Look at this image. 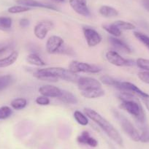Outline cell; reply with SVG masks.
I'll use <instances>...</instances> for the list:
<instances>
[{"mask_svg": "<svg viewBox=\"0 0 149 149\" xmlns=\"http://www.w3.org/2000/svg\"><path fill=\"white\" fill-rule=\"evenodd\" d=\"M134 95L127 93H121L119 99L121 100L119 107L132 116L139 124V126L145 125L146 121V113L140 102L135 100Z\"/></svg>", "mask_w": 149, "mask_h": 149, "instance_id": "obj_1", "label": "cell"}, {"mask_svg": "<svg viewBox=\"0 0 149 149\" xmlns=\"http://www.w3.org/2000/svg\"><path fill=\"white\" fill-rule=\"evenodd\" d=\"M53 1H55L57 2H65L67 0H53Z\"/></svg>", "mask_w": 149, "mask_h": 149, "instance_id": "obj_37", "label": "cell"}, {"mask_svg": "<svg viewBox=\"0 0 149 149\" xmlns=\"http://www.w3.org/2000/svg\"><path fill=\"white\" fill-rule=\"evenodd\" d=\"M105 58L110 64L116 67H124V66L134 65V61L127 59L121 56L117 51H109L106 53Z\"/></svg>", "mask_w": 149, "mask_h": 149, "instance_id": "obj_6", "label": "cell"}, {"mask_svg": "<svg viewBox=\"0 0 149 149\" xmlns=\"http://www.w3.org/2000/svg\"><path fill=\"white\" fill-rule=\"evenodd\" d=\"M13 82V77L10 74H5L0 76V91L8 88Z\"/></svg>", "mask_w": 149, "mask_h": 149, "instance_id": "obj_25", "label": "cell"}, {"mask_svg": "<svg viewBox=\"0 0 149 149\" xmlns=\"http://www.w3.org/2000/svg\"><path fill=\"white\" fill-rule=\"evenodd\" d=\"M12 18L8 16H0V30L8 31L12 27Z\"/></svg>", "mask_w": 149, "mask_h": 149, "instance_id": "obj_26", "label": "cell"}, {"mask_svg": "<svg viewBox=\"0 0 149 149\" xmlns=\"http://www.w3.org/2000/svg\"><path fill=\"white\" fill-rule=\"evenodd\" d=\"M41 70L49 74L51 76L55 77L58 79L70 81V82L77 83L79 78L78 74L71 72L69 69H65L63 67H48V68H44Z\"/></svg>", "mask_w": 149, "mask_h": 149, "instance_id": "obj_3", "label": "cell"}, {"mask_svg": "<svg viewBox=\"0 0 149 149\" xmlns=\"http://www.w3.org/2000/svg\"><path fill=\"white\" fill-rule=\"evenodd\" d=\"M100 82H101L102 84H104V85L110 86L114 87V88L120 90L121 92L124 91L122 82L117 81V80L114 79V78L109 76V75H107V74L103 75V76H102L101 78H100Z\"/></svg>", "mask_w": 149, "mask_h": 149, "instance_id": "obj_17", "label": "cell"}, {"mask_svg": "<svg viewBox=\"0 0 149 149\" xmlns=\"http://www.w3.org/2000/svg\"><path fill=\"white\" fill-rule=\"evenodd\" d=\"M120 30H134L135 29L136 26L130 22H127L125 21H121V20H118V21H115L113 23Z\"/></svg>", "mask_w": 149, "mask_h": 149, "instance_id": "obj_27", "label": "cell"}, {"mask_svg": "<svg viewBox=\"0 0 149 149\" xmlns=\"http://www.w3.org/2000/svg\"><path fill=\"white\" fill-rule=\"evenodd\" d=\"M16 2L20 5L29 7V8H40L45 9L52 10L57 11V8L55 6L49 4H44L37 0H16Z\"/></svg>", "mask_w": 149, "mask_h": 149, "instance_id": "obj_12", "label": "cell"}, {"mask_svg": "<svg viewBox=\"0 0 149 149\" xmlns=\"http://www.w3.org/2000/svg\"><path fill=\"white\" fill-rule=\"evenodd\" d=\"M13 114V110L8 106L0 107V120H5L10 117Z\"/></svg>", "mask_w": 149, "mask_h": 149, "instance_id": "obj_31", "label": "cell"}, {"mask_svg": "<svg viewBox=\"0 0 149 149\" xmlns=\"http://www.w3.org/2000/svg\"><path fill=\"white\" fill-rule=\"evenodd\" d=\"M115 116L116 117L117 119L119 121L120 124L121 126L123 131L134 142H139L140 141V133L137 130V129L133 125L132 123L126 118L124 116L121 115V113L116 112Z\"/></svg>", "mask_w": 149, "mask_h": 149, "instance_id": "obj_4", "label": "cell"}, {"mask_svg": "<svg viewBox=\"0 0 149 149\" xmlns=\"http://www.w3.org/2000/svg\"><path fill=\"white\" fill-rule=\"evenodd\" d=\"M74 120L81 126H87L88 124V118L85 113H83L82 112L79 110H76L74 113Z\"/></svg>", "mask_w": 149, "mask_h": 149, "instance_id": "obj_23", "label": "cell"}, {"mask_svg": "<svg viewBox=\"0 0 149 149\" xmlns=\"http://www.w3.org/2000/svg\"><path fill=\"white\" fill-rule=\"evenodd\" d=\"M31 8H29V7L24 6V5H15V6H12L10 8H8V13L12 14H17V13H21L28 12V11L31 10Z\"/></svg>", "mask_w": 149, "mask_h": 149, "instance_id": "obj_29", "label": "cell"}, {"mask_svg": "<svg viewBox=\"0 0 149 149\" xmlns=\"http://www.w3.org/2000/svg\"><path fill=\"white\" fill-rule=\"evenodd\" d=\"M84 113L88 116V118L94 121L112 140H113L118 146H123L122 137L118 130L113 127V125L110 123V121H107L102 116L91 108L88 107L84 108Z\"/></svg>", "mask_w": 149, "mask_h": 149, "instance_id": "obj_2", "label": "cell"}, {"mask_svg": "<svg viewBox=\"0 0 149 149\" xmlns=\"http://www.w3.org/2000/svg\"><path fill=\"white\" fill-rule=\"evenodd\" d=\"M140 129L141 130L140 137V141L143 143H149V127L147 124L140 126Z\"/></svg>", "mask_w": 149, "mask_h": 149, "instance_id": "obj_28", "label": "cell"}, {"mask_svg": "<svg viewBox=\"0 0 149 149\" xmlns=\"http://www.w3.org/2000/svg\"><path fill=\"white\" fill-rule=\"evenodd\" d=\"M77 84L78 89L81 91L102 87V83L100 81L90 77H81L78 78Z\"/></svg>", "mask_w": 149, "mask_h": 149, "instance_id": "obj_7", "label": "cell"}, {"mask_svg": "<svg viewBox=\"0 0 149 149\" xmlns=\"http://www.w3.org/2000/svg\"><path fill=\"white\" fill-rule=\"evenodd\" d=\"M69 3L74 12L84 17H89L91 15L89 9L86 3H83L78 0H69Z\"/></svg>", "mask_w": 149, "mask_h": 149, "instance_id": "obj_11", "label": "cell"}, {"mask_svg": "<svg viewBox=\"0 0 149 149\" xmlns=\"http://www.w3.org/2000/svg\"><path fill=\"white\" fill-rule=\"evenodd\" d=\"M39 92L41 95L45 96L47 97L58 98L61 93V89L54 86L45 85L39 88Z\"/></svg>", "mask_w": 149, "mask_h": 149, "instance_id": "obj_13", "label": "cell"}, {"mask_svg": "<svg viewBox=\"0 0 149 149\" xmlns=\"http://www.w3.org/2000/svg\"><path fill=\"white\" fill-rule=\"evenodd\" d=\"M136 65L144 71H149V59L139 58L136 61Z\"/></svg>", "mask_w": 149, "mask_h": 149, "instance_id": "obj_32", "label": "cell"}, {"mask_svg": "<svg viewBox=\"0 0 149 149\" xmlns=\"http://www.w3.org/2000/svg\"><path fill=\"white\" fill-rule=\"evenodd\" d=\"M36 103L37 104H39V105H42V106H45V105H48L50 104V99L49 97H47L45 96H40V97H37L35 100Z\"/></svg>", "mask_w": 149, "mask_h": 149, "instance_id": "obj_33", "label": "cell"}, {"mask_svg": "<svg viewBox=\"0 0 149 149\" xmlns=\"http://www.w3.org/2000/svg\"><path fill=\"white\" fill-rule=\"evenodd\" d=\"M57 99H58L62 102L70 104H78V99L72 93L65 91V90H61V94Z\"/></svg>", "mask_w": 149, "mask_h": 149, "instance_id": "obj_18", "label": "cell"}, {"mask_svg": "<svg viewBox=\"0 0 149 149\" xmlns=\"http://www.w3.org/2000/svg\"><path fill=\"white\" fill-rule=\"evenodd\" d=\"M26 61L29 64L37 66V67H43L46 65V63L37 54H30L29 55L27 56Z\"/></svg>", "mask_w": 149, "mask_h": 149, "instance_id": "obj_21", "label": "cell"}, {"mask_svg": "<svg viewBox=\"0 0 149 149\" xmlns=\"http://www.w3.org/2000/svg\"><path fill=\"white\" fill-rule=\"evenodd\" d=\"M109 42H110V45L113 47L115 49L120 51V52L125 53V54H130L132 52V50L130 48V47L125 42L122 41L121 40L118 39L117 37H109Z\"/></svg>", "mask_w": 149, "mask_h": 149, "instance_id": "obj_14", "label": "cell"}, {"mask_svg": "<svg viewBox=\"0 0 149 149\" xmlns=\"http://www.w3.org/2000/svg\"><path fill=\"white\" fill-rule=\"evenodd\" d=\"M134 36L140 42H141L149 50V37L144 33L140 32V31H134Z\"/></svg>", "mask_w": 149, "mask_h": 149, "instance_id": "obj_30", "label": "cell"}, {"mask_svg": "<svg viewBox=\"0 0 149 149\" xmlns=\"http://www.w3.org/2000/svg\"><path fill=\"white\" fill-rule=\"evenodd\" d=\"M99 13L104 18H113L118 15V11L113 7L108 5H102L100 7Z\"/></svg>", "mask_w": 149, "mask_h": 149, "instance_id": "obj_20", "label": "cell"}, {"mask_svg": "<svg viewBox=\"0 0 149 149\" xmlns=\"http://www.w3.org/2000/svg\"><path fill=\"white\" fill-rule=\"evenodd\" d=\"M11 107L16 110H21L25 108L27 105V100L25 98H16L14 99L10 104Z\"/></svg>", "mask_w": 149, "mask_h": 149, "instance_id": "obj_24", "label": "cell"}, {"mask_svg": "<svg viewBox=\"0 0 149 149\" xmlns=\"http://www.w3.org/2000/svg\"><path fill=\"white\" fill-rule=\"evenodd\" d=\"M79 2H83V3H86V0H78Z\"/></svg>", "mask_w": 149, "mask_h": 149, "instance_id": "obj_39", "label": "cell"}, {"mask_svg": "<svg viewBox=\"0 0 149 149\" xmlns=\"http://www.w3.org/2000/svg\"><path fill=\"white\" fill-rule=\"evenodd\" d=\"M102 28L113 37H118L121 35V30H120L113 23L109 25H103Z\"/></svg>", "mask_w": 149, "mask_h": 149, "instance_id": "obj_22", "label": "cell"}, {"mask_svg": "<svg viewBox=\"0 0 149 149\" xmlns=\"http://www.w3.org/2000/svg\"><path fill=\"white\" fill-rule=\"evenodd\" d=\"M18 52L16 51H13L11 52L8 56L3 58H0V68L9 67L17 61L18 58Z\"/></svg>", "mask_w": 149, "mask_h": 149, "instance_id": "obj_19", "label": "cell"}, {"mask_svg": "<svg viewBox=\"0 0 149 149\" xmlns=\"http://www.w3.org/2000/svg\"><path fill=\"white\" fill-rule=\"evenodd\" d=\"M69 70L75 74L80 72L95 74V73L100 72L102 69L94 64H90L88 63L81 62L78 61H72L70 62L69 65Z\"/></svg>", "mask_w": 149, "mask_h": 149, "instance_id": "obj_5", "label": "cell"}, {"mask_svg": "<svg viewBox=\"0 0 149 149\" xmlns=\"http://www.w3.org/2000/svg\"><path fill=\"white\" fill-rule=\"evenodd\" d=\"M146 8H147V9L149 10V2H146Z\"/></svg>", "mask_w": 149, "mask_h": 149, "instance_id": "obj_38", "label": "cell"}, {"mask_svg": "<svg viewBox=\"0 0 149 149\" xmlns=\"http://www.w3.org/2000/svg\"><path fill=\"white\" fill-rule=\"evenodd\" d=\"M142 102H143V104H145L146 107L147 108V110L149 111V94L146 97H145V99H143L142 100Z\"/></svg>", "mask_w": 149, "mask_h": 149, "instance_id": "obj_36", "label": "cell"}, {"mask_svg": "<svg viewBox=\"0 0 149 149\" xmlns=\"http://www.w3.org/2000/svg\"><path fill=\"white\" fill-rule=\"evenodd\" d=\"M82 97L86 99L100 98L104 95V91L102 88H96L81 91Z\"/></svg>", "mask_w": 149, "mask_h": 149, "instance_id": "obj_16", "label": "cell"}, {"mask_svg": "<svg viewBox=\"0 0 149 149\" xmlns=\"http://www.w3.org/2000/svg\"><path fill=\"white\" fill-rule=\"evenodd\" d=\"M64 40L59 36L53 35L48 38L46 42V51L48 54H57L64 46Z\"/></svg>", "mask_w": 149, "mask_h": 149, "instance_id": "obj_9", "label": "cell"}, {"mask_svg": "<svg viewBox=\"0 0 149 149\" xmlns=\"http://www.w3.org/2000/svg\"><path fill=\"white\" fill-rule=\"evenodd\" d=\"M77 140L79 143L87 145L92 148H96L98 146V141L93 137H91L89 132L87 131L82 132L81 134L77 137Z\"/></svg>", "mask_w": 149, "mask_h": 149, "instance_id": "obj_15", "label": "cell"}, {"mask_svg": "<svg viewBox=\"0 0 149 149\" xmlns=\"http://www.w3.org/2000/svg\"><path fill=\"white\" fill-rule=\"evenodd\" d=\"M139 79L145 84H149V71H142L137 74Z\"/></svg>", "mask_w": 149, "mask_h": 149, "instance_id": "obj_34", "label": "cell"}, {"mask_svg": "<svg viewBox=\"0 0 149 149\" xmlns=\"http://www.w3.org/2000/svg\"><path fill=\"white\" fill-rule=\"evenodd\" d=\"M54 28V24L50 21H42L34 28V34L40 40H44L48 33Z\"/></svg>", "mask_w": 149, "mask_h": 149, "instance_id": "obj_8", "label": "cell"}, {"mask_svg": "<svg viewBox=\"0 0 149 149\" xmlns=\"http://www.w3.org/2000/svg\"><path fill=\"white\" fill-rule=\"evenodd\" d=\"M84 37L86 40L87 45L89 47H95L102 41V37L96 30L91 28H84Z\"/></svg>", "mask_w": 149, "mask_h": 149, "instance_id": "obj_10", "label": "cell"}, {"mask_svg": "<svg viewBox=\"0 0 149 149\" xmlns=\"http://www.w3.org/2000/svg\"><path fill=\"white\" fill-rule=\"evenodd\" d=\"M19 24L22 28H26V27H27L29 25V21L26 19V18H22V19L20 20Z\"/></svg>", "mask_w": 149, "mask_h": 149, "instance_id": "obj_35", "label": "cell"}]
</instances>
